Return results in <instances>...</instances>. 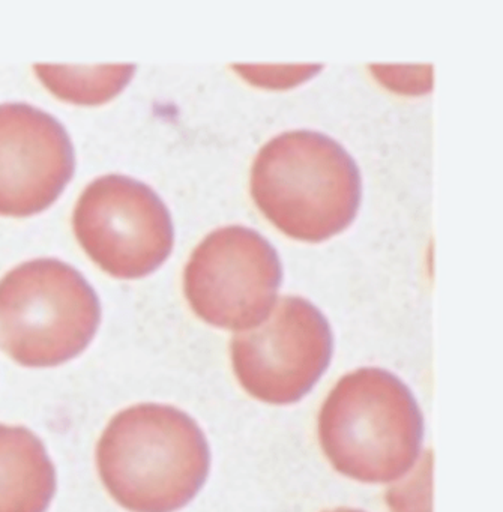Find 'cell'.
Returning <instances> with one entry per match:
<instances>
[{"instance_id": "obj_1", "label": "cell", "mask_w": 503, "mask_h": 512, "mask_svg": "<svg viewBox=\"0 0 503 512\" xmlns=\"http://www.w3.org/2000/svg\"><path fill=\"white\" fill-rule=\"evenodd\" d=\"M97 467L110 496L127 511L175 512L205 485L211 449L188 413L166 404H137L107 425Z\"/></svg>"}, {"instance_id": "obj_2", "label": "cell", "mask_w": 503, "mask_h": 512, "mask_svg": "<svg viewBox=\"0 0 503 512\" xmlns=\"http://www.w3.org/2000/svg\"><path fill=\"white\" fill-rule=\"evenodd\" d=\"M251 197L280 232L319 244L346 230L361 203V173L332 137L286 131L269 140L254 160Z\"/></svg>"}, {"instance_id": "obj_3", "label": "cell", "mask_w": 503, "mask_h": 512, "mask_svg": "<svg viewBox=\"0 0 503 512\" xmlns=\"http://www.w3.org/2000/svg\"><path fill=\"white\" fill-rule=\"evenodd\" d=\"M319 439L341 475L386 484L415 466L424 418L403 380L382 368H359L329 392L320 409Z\"/></svg>"}, {"instance_id": "obj_4", "label": "cell", "mask_w": 503, "mask_h": 512, "mask_svg": "<svg viewBox=\"0 0 503 512\" xmlns=\"http://www.w3.org/2000/svg\"><path fill=\"white\" fill-rule=\"evenodd\" d=\"M101 305L94 287L58 259H37L0 280V349L25 367H56L94 340Z\"/></svg>"}, {"instance_id": "obj_5", "label": "cell", "mask_w": 503, "mask_h": 512, "mask_svg": "<svg viewBox=\"0 0 503 512\" xmlns=\"http://www.w3.org/2000/svg\"><path fill=\"white\" fill-rule=\"evenodd\" d=\"M281 283L278 251L265 236L245 226L209 233L184 272L191 310L208 325L232 331L262 323L274 307Z\"/></svg>"}, {"instance_id": "obj_6", "label": "cell", "mask_w": 503, "mask_h": 512, "mask_svg": "<svg viewBox=\"0 0 503 512\" xmlns=\"http://www.w3.org/2000/svg\"><path fill=\"white\" fill-rule=\"evenodd\" d=\"M334 334L322 311L301 296H283L266 319L232 340L242 388L263 403H298L331 364Z\"/></svg>"}, {"instance_id": "obj_7", "label": "cell", "mask_w": 503, "mask_h": 512, "mask_svg": "<svg viewBox=\"0 0 503 512\" xmlns=\"http://www.w3.org/2000/svg\"><path fill=\"white\" fill-rule=\"evenodd\" d=\"M73 226L92 262L121 280L157 271L175 244L166 203L151 187L128 176L95 179L77 202Z\"/></svg>"}, {"instance_id": "obj_8", "label": "cell", "mask_w": 503, "mask_h": 512, "mask_svg": "<svg viewBox=\"0 0 503 512\" xmlns=\"http://www.w3.org/2000/svg\"><path fill=\"white\" fill-rule=\"evenodd\" d=\"M74 166L73 143L55 116L29 104L0 106V215L46 211L64 193Z\"/></svg>"}, {"instance_id": "obj_9", "label": "cell", "mask_w": 503, "mask_h": 512, "mask_svg": "<svg viewBox=\"0 0 503 512\" xmlns=\"http://www.w3.org/2000/svg\"><path fill=\"white\" fill-rule=\"evenodd\" d=\"M55 493L44 443L26 427L0 424V512H46Z\"/></svg>"}, {"instance_id": "obj_10", "label": "cell", "mask_w": 503, "mask_h": 512, "mask_svg": "<svg viewBox=\"0 0 503 512\" xmlns=\"http://www.w3.org/2000/svg\"><path fill=\"white\" fill-rule=\"evenodd\" d=\"M38 79L56 97L68 103L97 106L115 98L130 82L136 68L35 67Z\"/></svg>"}, {"instance_id": "obj_11", "label": "cell", "mask_w": 503, "mask_h": 512, "mask_svg": "<svg viewBox=\"0 0 503 512\" xmlns=\"http://www.w3.org/2000/svg\"><path fill=\"white\" fill-rule=\"evenodd\" d=\"M328 512H365V511H361V509L340 508V509H334V511H328Z\"/></svg>"}]
</instances>
